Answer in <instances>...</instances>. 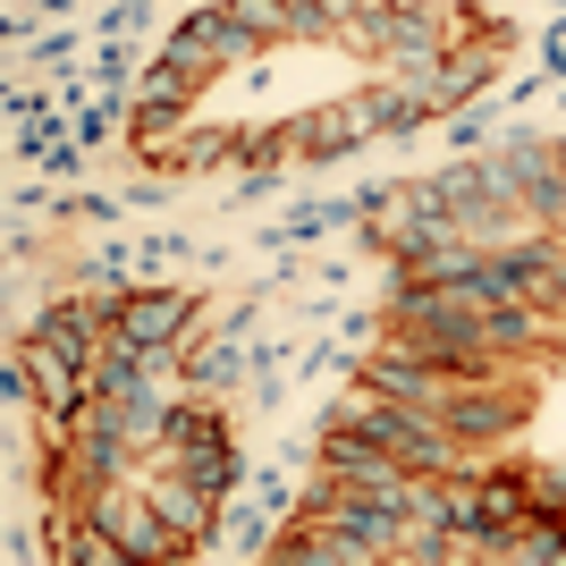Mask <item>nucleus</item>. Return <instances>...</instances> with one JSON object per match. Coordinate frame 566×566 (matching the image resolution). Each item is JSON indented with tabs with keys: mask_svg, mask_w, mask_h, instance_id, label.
<instances>
[{
	"mask_svg": "<svg viewBox=\"0 0 566 566\" xmlns=\"http://www.w3.org/2000/svg\"><path fill=\"white\" fill-rule=\"evenodd\" d=\"M76 287H85V296H102V305H127V296H136V287H127V271H118V254H94V262H76Z\"/></svg>",
	"mask_w": 566,
	"mask_h": 566,
	"instance_id": "18",
	"label": "nucleus"
},
{
	"mask_svg": "<svg viewBox=\"0 0 566 566\" xmlns=\"http://www.w3.org/2000/svg\"><path fill=\"white\" fill-rule=\"evenodd\" d=\"M499 169H507V195L533 212V229H558V237H566V161H558V144L507 136Z\"/></svg>",
	"mask_w": 566,
	"mask_h": 566,
	"instance_id": "6",
	"label": "nucleus"
},
{
	"mask_svg": "<svg viewBox=\"0 0 566 566\" xmlns=\"http://www.w3.org/2000/svg\"><path fill=\"white\" fill-rule=\"evenodd\" d=\"M237 161H245V127H203V118H187L161 169L169 178H212V169H237Z\"/></svg>",
	"mask_w": 566,
	"mask_h": 566,
	"instance_id": "12",
	"label": "nucleus"
},
{
	"mask_svg": "<svg viewBox=\"0 0 566 566\" xmlns=\"http://www.w3.org/2000/svg\"><path fill=\"white\" fill-rule=\"evenodd\" d=\"M524 491H533V507L566 516V457H533V465H524Z\"/></svg>",
	"mask_w": 566,
	"mask_h": 566,
	"instance_id": "19",
	"label": "nucleus"
},
{
	"mask_svg": "<svg viewBox=\"0 0 566 566\" xmlns=\"http://www.w3.org/2000/svg\"><path fill=\"white\" fill-rule=\"evenodd\" d=\"M254 51H262V43L245 34V25H237V9H229V0H212V9H195V18L161 43V60H169L178 76H195V85H212L220 69L254 60Z\"/></svg>",
	"mask_w": 566,
	"mask_h": 566,
	"instance_id": "4",
	"label": "nucleus"
},
{
	"mask_svg": "<svg viewBox=\"0 0 566 566\" xmlns=\"http://www.w3.org/2000/svg\"><path fill=\"white\" fill-rule=\"evenodd\" d=\"M136 482H144V499H153V507H161V516L178 524L195 549H203V533H220V491H203L195 473H178V465H161V457H153Z\"/></svg>",
	"mask_w": 566,
	"mask_h": 566,
	"instance_id": "10",
	"label": "nucleus"
},
{
	"mask_svg": "<svg viewBox=\"0 0 566 566\" xmlns=\"http://www.w3.org/2000/svg\"><path fill=\"white\" fill-rule=\"evenodd\" d=\"M364 237H373L389 262H423V254H440V245H457V220L440 212L431 178H415V187H380V195H373Z\"/></svg>",
	"mask_w": 566,
	"mask_h": 566,
	"instance_id": "2",
	"label": "nucleus"
},
{
	"mask_svg": "<svg viewBox=\"0 0 566 566\" xmlns=\"http://www.w3.org/2000/svg\"><path fill=\"white\" fill-rule=\"evenodd\" d=\"M558 161H566V136H558Z\"/></svg>",
	"mask_w": 566,
	"mask_h": 566,
	"instance_id": "21",
	"label": "nucleus"
},
{
	"mask_svg": "<svg viewBox=\"0 0 566 566\" xmlns=\"http://www.w3.org/2000/svg\"><path fill=\"white\" fill-rule=\"evenodd\" d=\"M507 566H566V516L533 507V516L516 524V549H507Z\"/></svg>",
	"mask_w": 566,
	"mask_h": 566,
	"instance_id": "16",
	"label": "nucleus"
},
{
	"mask_svg": "<svg viewBox=\"0 0 566 566\" xmlns=\"http://www.w3.org/2000/svg\"><path fill=\"white\" fill-rule=\"evenodd\" d=\"M254 373H262V355H254V338H245V313H229V331H195V347H187V389L195 398H237Z\"/></svg>",
	"mask_w": 566,
	"mask_h": 566,
	"instance_id": "8",
	"label": "nucleus"
},
{
	"mask_svg": "<svg viewBox=\"0 0 566 566\" xmlns=\"http://www.w3.org/2000/svg\"><path fill=\"white\" fill-rule=\"evenodd\" d=\"M229 9H237V25H245L254 43H287V34H313L305 9H287V0H229Z\"/></svg>",
	"mask_w": 566,
	"mask_h": 566,
	"instance_id": "17",
	"label": "nucleus"
},
{
	"mask_svg": "<svg viewBox=\"0 0 566 566\" xmlns=\"http://www.w3.org/2000/svg\"><path fill=\"white\" fill-rule=\"evenodd\" d=\"M465 43V18L457 9H440V0H380L373 18L355 25V43L373 69H406V60H440V51Z\"/></svg>",
	"mask_w": 566,
	"mask_h": 566,
	"instance_id": "1",
	"label": "nucleus"
},
{
	"mask_svg": "<svg viewBox=\"0 0 566 566\" xmlns=\"http://www.w3.org/2000/svg\"><path fill=\"white\" fill-rule=\"evenodd\" d=\"M195 296L187 287H136L127 305L111 313V331L118 338H136V347H153V355H187L195 347Z\"/></svg>",
	"mask_w": 566,
	"mask_h": 566,
	"instance_id": "7",
	"label": "nucleus"
},
{
	"mask_svg": "<svg viewBox=\"0 0 566 566\" xmlns=\"http://www.w3.org/2000/svg\"><path fill=\"white\" fill-rule=\"evenodd\" d=\"M380 0H313V34H338V43H355V25L373 18Z\"/></svg>",
	"mask_w": 566,
	"mask_h": 566,
	"instance_id": "20",
	"label": "nucleus"
},
{
	"mask_svg": "<svg viewBox=\"0 0 566 566\" xmlns=\"http://www.w3.org/2000/svg\"><path fill=\"white\" fill-rule=\"evenodd\" d=\"M524 415H533L524 380H457L449 406H440V423H449L473 457H499V449L524 431Z\"/></svg>",
	"mask_w": 566,
	"mask_h": 566,
	"instance_id": "3",
	"label": "nucleus"
},
{
	"mask_svg": "<svg viewBox=\"0 0 566 566\" xmlns=\"http://www.w3.org/2000/svg\"><path fill=\"white\" fill-rule=\"evenodd\" d=\"M18 373H25V406L51 423V440L85 415V398H94V364H76V355L43 347V338H18Z\"/></svg>",
	"mask_w": 566,
	"mask_h": 566,
	"instance_id": "5",
	"label": "nucleus"
},
{
	"mask_svg": "<svg viewBox=\"0 0 566 566\" xmlns=\"http://www.w3.org/2000/svg\"><path fill=\"white\" fill-rule=\"evenodd\" d=\"M161 465L195 473V482H203V491H220V499L245 482V465H237V440H203V449H161Z\"/></svg>",
	"mask_w": 566,
	"mask_h": 566,
	"instance_id": "15",
	"label": "nucleus"
},
{
	"mask_svg": "<svg viewBox=\"0 0 566 566\" xmlns=\"http://www.w3.org/2000/svg\"><path fill=\"white\" fill-rule=\"evenodd\" d=\"M203 440H237V423H229V406H220V398H195V389H187V398L169 406L161 449H203ZM161 449H153V457H161Z\"/></svg>",
	"mask_w": 566,
	"mask_h": 566,
	"instance_id": "13",
	"label": "nucleus"
},
{
	"mask_svg": "<svg viewBox=\"0 0 566 566\" xmlns=\"http://www.w3.org/2000/svg\"><path fill=\"white\" fill-rule=\"evenodd\" d=\"M364 136H373L364 102H331V111H313V118H287V144H296V161H347Z\"/></svg>",
	"mask_w": 566,
	"mask_h": 566,
	"instance_id": "11",
	"label": "nucleus"
},
{
	"mask_svg": "<svg viewBox=\"0 0 566 566\" xmlns=\"http://www.w3.org/2000/svg\"><path fill=\"white\" fill-rule=\"evenodd\" d=\"M25 338H43V347L76 355V364H94L102 338H111V305H102V296H85V287H69V296H51V305L34 313V331H25Z\"/></svg>",
	"mask_w": 566,
	"mask_h": 566,
	"instance_id": "9",
	"label": "nucleus"
},
{
	"mask_svg": "<svg viewBox=\"0 0 566 566\" xmlns=\"http://www.w3.org/2000/svg\"><path fill=\"white\" fill-rule=\"evenodd\" d=\"M355 102H364V118H373V136H415V127H431V111L406 94L398 76H373V85H364Z\"/></svg>",
	"mask_w": 566,
	"mask_h": 566,
	"instance_id": "14",
	"label": "nucleus"
}]
</instances>
